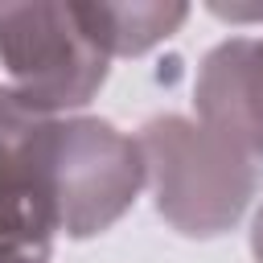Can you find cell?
<instances>
[{"label": "cell", "instance_id": "cell-2", "mask_svg": "<svg viewBox=\"0 0 263 263\" xmlns=\"http://www.w3.org/2000/svg\"><path fill=\"white\" fill-rule=\"evenodd\" d=\"M107 53L78 4H0L4 86L41 115L78 111L107 78Z\"/></svg>", "mask_w": 263, "mask_h": 263}, {"label": "cell", "instance_id": "cell-5", "mask_svg": "<svg viewBox=\"0 0 263 263\" xmlns=\"http://www.w3.org/2000/svg\"><path fill=\"white\" fill-rule=\"evenodd\" d=\"M197 119L238 148L247 160H263V37H230L201 58L197 70Z\"/></svg>", "mask_w": 263, "mask_h": 263}, {"label": "cell", "instance_id": "cell-3", "mask_svg": "<svg viewBox=\"0 0 263 263\" xmlns=\"http://www.w3.org/2000/svg\"><path fill=\"white\" fill-rule=\"evenodd\" d=\"M148 181L140 140L107 119H58V214L62 234L107 230Z\"/></svg>", "mask_w": 263, "mask_h": 263}, {"label": "cell", "instance_id": "cell-6", "mask_svg": "<svg viewBox=\"0 0 263 263\" xmlns=\"http://www.w3.org/2000/svg\"><path fill=\"white\" fill-rule=\"evenodd\" d=\"M78 12L107 58L148 53L189 16L185 4H78Z\"/></svg>", "mask_w": 263, "mask_h": 263}, {"label": "cell", "instance_id": "cell-4", "mask_svg": "<svg viewBox=\"0 0 263 263\" xmlns=\"http://www.w3.org/2000/svg\"><path fill=\"white\" fill-rule=\"evenodd\" d=\"M62 234L58 115L25 107L0 82V247L41 251Z\"/></svg>", "mask_w": 263, "mask_h": 263}, {"label": "cell", "instance_id": "cell-7", "mask_svg": "<svg viewBox=\"0 0 263 263\" xmlns=\"http://www.w3.org/2000/svg\"><path fill=\"white\" fill-rule=\"evenodd\" d=\"M0 263H45L41 251H16V247H0Z\"/></svg>", "mask_w": 263, "mask_h": 263}, {"label": "cell", "instance_id": "cell-8", "mask_svg": "<svg viewBox=\"0 0 263 263\" xmlns=\"http://www.w3.org/2000/svg\"><path fill=\"white\" fill-rule=\"evenodd\" d=\"M251 247H255V259L263 263V210H259V218H255V230H251Z\"/></svg>", "mask_w": 263, "mask_h": 263}, {"label": "cell", "instance_id": "cell-1", "mask_svg": "<svg viewBox=\"0 0 263 263\" xmlns=\"http://www.w3.org/2000/svg\"><path fill=\"white\" fill-rule=\"evenodd\" d=\"M156 210L181 234H222L255 193V160L185 115H156L140 127Z\"/></svg>", "mask_w": 263, "mask_h": 263}]
</instances>
